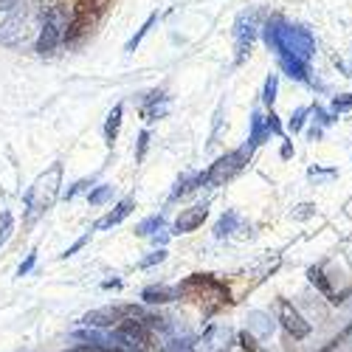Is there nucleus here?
Segmentation results:
<instances>
[{
    "label": "nucleus",
    "instance_id": "obj_35",
    "mask_svg": "<svg viewBox=\"0 0 352 352\" xmlns=\"http://www.w3.org/2000/svg\"><path fill=\"white\" fill-rule=\"evenodd\" d=\"M87 186H91V181H79V184H76L74 189H68V192H65V197L71 200V197H76V195H79L82 189H87Z\"/></svg>",
    "mask_w": 352,
    "mask_h": 352
},
{
    "label": "nucleus",
    "instance_id": "obj_33",
    "mask_svg": "<svg viewBox=\"0 0 352 352\" xmlns=\"http://www.w3.org/2000/svg\"><path fill=\"white\" fill-rule=\"evenodd\" d=\"M34 262H37V254H28V259L23 262V265H20V271H17V276H25L28 271L34 268Z\"/></svg>",
    "mask_w": 352,
    "mask_h": 352
},
{
    "label": "nucleus",
    "instance_id": "obj_31",
    "mask_svg": "<svg viewBox=\"0 0 352 352\" xmlns=\"http://www.w3.org/2000/svg\"><path fill=\"white\" fill-rule=\"evenodd\" d=\"M146 144H150V133H141L138 135V153H135V161H144V153H146Z\"/></svg>",
    "mask_w": 352,
    "mask_h": 352
},
{
    "label": "nucleus",
    "instance_id": "obj_23",
    "mask_svg": "<svg viewBox=\"0 0 352 352\" xmlns=\"http://www.w3.org/2000/svg\"><path fill=\"white\" fill-rule=\"evenodd\" d=\"M276 85H279V79H276V74H271L265 79V94H262V102H265V104H274L276 102Z\"/></svg>",
    "mask_w": 352,
    "mask_h": 352
},
{
    "label": "nucleus",
    "instance_id": "obj_18",
    "mask_svg": "<svg viewBox=\"0 0 352 352\" xmlns=\"http://www.w3.org/2000/svg\"><path fill=\"white\" fill-rule=\"evenodd\" d=\"M161 228H164V217L153 214V217H146V220H141L135 226V234H138V237H153V234H158Z\"/></svg>",
    "mask_w": 352,
    "mask_h": 352
},
{
    "label": "nucleus",
    "instance_id": "obj_27",
    "mask_svg": "<svg viewBox=\"0 0 352 352\" xmlns=\"http://www.w3.org/2000/svg\"><path fill=\"white\" fill-rule=\"evenodd\" d=\"M164 259H166V251L161 248V251L150 254V256H146V259H141V262H138V265H141V268H153V265H158V262H164Z\"/></svg>",
    "mask_w": 352,
    "mask_h": 352
},
{
    "label": "nucleus",
    "instance_id": "obj_6",
    "mask_svg": "<svg viewBox=\"0 0 352 352\" xmlns=\"http://www.w3.org/2000/svg\"><path fill=\"white\" fill-rule=\"evenodd\" d=\"M234 37H237V63L245 60V54L251 51V43L256 37V14L254 12H243L234 23Z\"/></svg>",
    "mask_w": 352,
    "mask_h": 352
},
{
    "label": "nucleus",
    "instance_id": "obj_15",
    "mask_svg": "<svg viewBox=\"0 0 352 352\" xmlns=\"http://www.w3.org/2000/svg\"><path fill=\"white\" fill-rule=\"evenodd\" d=\"M248 330L265 338V336L274 333V318L268 313H262V310H254V313H248Z\"/></svg>",
    "mask_w": 352,
    "mask_h": 352
},
{
    "label": "nucleus",
    "instance_id": "obj_36",
    "mask_svg": "<svg viewBox=\"0 0 352 352\" xmlns=\"http://www.w3.org/2000/svg\"><path fill=\"white\" fill-rule=\"evenodd\" d=\"M85 243H87V237H82V240H76V243H74V245H71V248H68V251L63 254V259H68V256H74V254H76V251H79V248H82Z\"/></svg>",
    "mask_w": 352,
    "mask_h": 352
},
{
    "label": "nucleus",
    "instance_id": "obj_21",
    "mask_svg": "<svg viewBox=\"0 0 352 352\" xmlns=\"http://www.w3.org/2000/svg\"><path fill=\"white\" fill-rule=\"evenodd\" d=\"M110 197H113V186L110 184H102L99 189H94L91 195H87V200H91L94 206H102V203H107Z\"/></svg>",
    "mask_w": 352,
    "mask_h": 352
},
{
    "label": "nucleus",
    "instance_id": "obj_17",
    "mask_svg": "<svg viewBox=\"0 0 352 352\" xmlns=\"http://www.w3.org/2000/svg\"><path fill=\"white\" fill-rule=\"evenodd\" d=\"M122 116H124V107H122V104H116V107L110 110L107 122H104V138H107V144H113V141H116V135H119V127H122Z\"/></svg>",
    "mask_w": 352,
    "mask_h": 352
},
{
    "label": "nucleus",
    "instance_id": "obj_10",
    "mask_svg": "<svg viewBox=\"0 0 352 352\" xmlns=\"http://www.w3.org/2000/svg\"><path fill=\"white\" fill-rule=\"evenodd\" d=\"M166 94H161V91H155V94H150L144 99V104H141V116L146 122H155V119H161V116H166Z\"/></svg>",
    "mask_w": 352,
    "mask_h": 352
},
{
    "label": "nucleus",
    "instance_id": "obj_4",
    "mask_svg": "<svg viewBox=\"0 0 352 352\" xmlns=\"http://www.w3.org/2000/svg\"><path fill=\"white\" fill-rule=\"evenodd\" d=\"M248 158H251V153L245 150V146H243V150H234V153L217 158V161L212 164V169L206 172V184H209V186H223L226 181H231L234 175H240V172L245 169Z\"/></svg>",
    "mask_w": 352,
    "mask_h": 352
},
{
    "label": "nucleus",
    "instance_id": "obj_5",
    "mask_svg": "<svg viewBox=\"0 0 352 352\" xmlns=\"http://www.w3.org/2000/svg\"><path fill=\"white\" fill-rule=\"evenodd\" d=\"M28 40H32V14H9L3 23H0V45L6 48H23Z\"/></svg>",
    "mask_w": 352,
    "mask_h": 352
},
{
    "label": "nucleus",
    "instance_id": "obj_19",
    "mask_svg": "<svg viewBox=\"0 0 352 352\" xmlns=\"http://www.w3.org/2000/svg\"><path fill=\"white\" fill-rule=\"evenodd\" d=\"M240 226V214L237 212H226L223 217H220V223L214 226V237H228V234Z\"/></svg>",
    "mask_w": 352,
    "mask_h": 352
},
{
    "label": "nucleus",
    "instance_id": "obj_34",
    "mask_svg": "<svg viewBox=\"0 0 352 352\" xmlns=\"http://www.w3.org/2000/svg\"><path fill=\"white\" fill-rule=\"evenodd\" d=\"M313 212H316V206H310V203H305V206H299V212H293V217H296V220H307Z\"/></svg>",
    "mask_w": 352,
    "mask_h": 352
},
{
    "label": "nucleus",
    "instance_id": "obj_25",
    "mask_svg": "<svg viewBox=\"0 0 352 352\" xmlns=\"http://www.w3.org/2000/svg\"><path fill=\"white\" fill-rule=\"evenodd\" d=\"M310 282H313V285H318V290H324L327 296H333V293H330V285H327V279H324V274H321L318 268H313V271H310Z\"/></svg>",
    "mask_w": 352,
    "mask_h": 352
},
{
    "label": "nucleus",
    "instance_id": "obj_2",
    "mask_svg": "<svg viewBox=\"0 0 352 352\" xmlns=\"http://www.w3.org/2000/svg\"><path fill=\"white\" fill-rule=\"evenodd\" d=\"M60 178H63V164H54V166L43 175V178H37V184L28 189L25 206H28V217H32V220L54 206L56 195H60Z\"/></svg>",
    "mask_w": 352,
    "mask_h": 352
},
{
    "label": "nucleus",
    "instance_id": "obj_28",
    "mask_svg": "<svg viewBox=\"0 0 352 352\" xmlns=\"http://www.w3.org/2000/svg\"><path fill=\"white\" fill-rule=\"evenodd\" d=\"M164 352H195V346L189 341H169L164 346Z\"/></svg>",
    "mask_w": 352,
    "mask_h": 352
},
{
    "label": "nucleus",
    "instance_id": "obj_24",
    "mask_svg": "<svg viewBox=\"0 0 352 352\" xmlns=\"http://www.w3.org/2000/svg\"><path fill=\"white\" fill-rule=\"evenodd\" d=\"M346 110H352V94L336 96V99H333V113L338 116V113H346Z\"/></svg>",
    "mask_w": 352,
    "mask_h": 352
},
{
    "label": "nucleus",
    "instance_id": "obj_26",
    "mask_svg": "<svg viewBox=\"0 0 352 352\" xmlns=\"http://www.w3.org/2000/svg\"><path fill=\"white\" fill-rule=\"evenodd\" d=\"M9 231H12V214L3 212V217H0V245L9 240Z\"/></svg>",
    "mask_w": 352,
    "mask_h": 352
},
{
    "label": "nucleus",
    "instance_id": "obj_9",
    "mask_svg": "<svg viewBox=\"0 0 352 352\" xmlns=\"http://www.w3.org/2000/svg\"><path fill=\"white\" fill-rule=\"evenodd\" d=\"M124 321V310L122 307H99V310H91L82 316V324L85 327H113Z\"/></svg>",
    "mask_w": 352,
    "mask_h": 352
},
{
    "label": "nucleus",
    "instance_id": "obj_3",
    "mask_svg": "<svg viewBox=\"0 0 352 352\" xmlns=\"http://www.w3.org/2000/svg\"><path fill=\"white\" fill-rule=\"evenodd\" d=\"M65 28H68V17L60 6H54L45 12L43 17V28H40V37H37V51L40 54H51L56 45L65 40Z\"/></svg>",
    "mask_w": 352,
    "mask_h": 352
},
{
    "label": "nucleus",
    "instance_id": "obj_16",
    "mask_svg": "<svg viewBox=\"0 0 352 352\" xmlns=\"http://www.w3.org/2000/svg\"><path fill=\"white\" fill-rule=\"evenodd\" d=\"M206 184V172H197V175H184V178L178 181V186L172 189V200L175 197H181V195H189V192H195L197 186H203Z\"/></svg>",
    "mask_w": 352,
    "mask_h": 352
},
{
    "label": "nucleus",
    "instance_id": "obj_32",
    "mask_svg": "<svg viewBox=\"0 0 352 352\" xmlns=\"http://www.w3.org/2000/svg\"><path fill=\"white\" fill-rule=\"evenodd\" d=\"M68 352H116V346H94V344H85V346H74Z\"/></svg>",
    "mask_w": 352,
    "mask_h": 352
},
{
    "label": "nucleus",
    "instance_id": "obj_29",
    "mask_svg": "<svg viewBox=\"0 0 352 352\" xmlns=\"http://www.w3.org/2000/svg\"><path fill=\"white\" fill-rule=\"evenodd\" d=\"M265 124H268V130H271L274 135H285V130H282V124H279V116H276V113L265 116Z\"/></svg>",
    "mask_w": 352,
    "mask_h": 352
},
{
    "label": "nucleus",
    "instance_id": "obj_14",
    "mask_svg": "<svg viewBox=\"0 0 352 352\" xmlns=\"http://www.w3.org/2000/svg\"><path fill=\"white\" fill-rule=\"evenodd\" d=\"M203 344H206L209 352H223L231 344V330L228 327H212L206 336H203Z\"/></svg>",
    "mask_w": 352,
    "mask_h": 352
},
{
    "label": "nucleus",
    "instance_id": "obj_37",
    "mask_svg": "<svg viewBox=\"0 0 352 352\" xmlns=\"http://www.w3.org/2000/svg\"><path fill=\"white\" fill-rule=\"evenodd\" d=\"M20 6V0H0V12H12Z\"/></svg>",
    "mask_w": 352,
    "mask_h": 352
},
{
    "label": "nucleus",
    "instance_id": "obj_7",
    "mask_svg": "<svg viewBox=\"0 0 352 352\" xmlns=\"http://www.w3.org/2000/svg\"><path fill=\"white\" fill-rule=\"evenodd\" d=\"M279 318H282V327L293 336V338H305V336H310V324L302 318V313L293 307L290 302H279Z\"/></svg>",
    "mask_w": 352,
    "mask_h": 352
},
{
    "label": "nucleus",
    "instance_id": "obj_30",
    "mask_svg": "<svg viewBox=\"0 0 352 352\" xmlns=\"http://www.w3.org/2000/svg\"><path fill=\"white\" fill-rule=\"evenodd\" d=\"M240 344H243V349H248V352H262V349L256 346V341H254L251 333H240Z\"/></svg>",
    "mask_w": 352,
    "mask_h": 352
},
{
    "label": "nucleus",
    "instance_id": "obj_13",
    "mask_svg": "<svg viewBox=\"0 0 352 352\" xmlns=\"http://www.w3.org/2000/svg\"><path fill=\"white\" fill-rule=\"evenodd\" d=\"M178 287H166V285H153V287H144V293H141V299L146 302V305H166V302H172V299H178Z\"/></svg>",
    "mask_w": 352,
    "mask_h": 352
},
{
    "label": "nucleus",
    "instance_id": "obj_1",
    "mask_svg": "<svg viewBox=\"0 0 352 352\" xmlns=\"http://www.w3.org/2000/svg\"><path fill=\"white\" fill-rule=\"evenodd\" d=\"M268 48L276 54V60H296V63H310L316 54V37L305 25H290L282 17H271L262 28Z\"/></svg>",
    "mask_w": 352,
    "mask_h": 352
},
{
    "label": "nucleus",
    "instance_id": "obj_12",
    "mask_svg": "<svg viewBox=\"0 0 352 352\" xmlns=\"http://www.w3.org/2000/svg\"><path fill=\"white\" fill-rule=\"evenodd\" d=\"M133 209H135V200H133V197H124V200H122L119 206H116V209H113L110 214H104V217H102V220L96 223V231H104V228H113V226H119V223H122V220H124V217H127V214H130Z\"/></svg>",
    "mask_w": 352,
    "mask_h": 352
},
{
    "label": "nucleus",
    "instance_id": "obj_38",
    "mask_svg": "<svg viewBox=\"0 0 352 352\" xmlns=\"http://www.w3.org/2000/svg\"><path fill=\"white\" fill-rule=\"evenodd\" d=\"M290 155H293V146L285 141V144H282V158H290Z\"/></svg>",
    "mask_w": 352,
    "mask_h": 352
},
{
    "label": "nucleus",
    "instance_id": "obj_8",
    "mask_svg": "<svg viewBox=\"0 0 352 352\" xmlns=\"http://www.w3.org/2000/svg\"><path fill=\"white\" fill-rule=\"evenodd\" d=\"M206 217H209V206H206V203H197V206H192V209H184L178 214V220H175V226H172V234L197 231L203 223H206Z\"/></svg>",
    "mask_w": 352,
    "mask_h": 352
},
{
    "label": "nucleus",
    "instance_id": "obj_20",
    "mask_svg": "<svg viewBox=\"0 0 352 352\" xmlns=\"http://www.w3.org/2000/svg\"><path fill=\"white\" fill-rule=\"evenodd\" d=\"M155 20H158V14H150V17H146V23H144V25L138 28V34H135V37H133V40L127 43V51H135V48L141 45V40H144L146 34H150V28L155 25Z\"/></svg>",
    "mask_w": 352,
    "mask_h": 352
},
{
    "label": "nucleus",
    "instance_id": "obj_22",
    "mask_svg": "<svg viewBox=\"0 0 352 352\" xmlns=\"http://www.w3.org/2000/svg\"><path fill=\"white\" fill-rule=\"evenodd\" d=\"M307 113H310V107H299L296 113H293V116H290V122H287L290 133H299V130L305 127V119H307Z\"/></svg>",
    "mask_w": 352,
    "mask_h": 352
},
{
    "label": "nucleus",
    "instance_id": "obj_11",
    "mask_svg": "<svg viewBox=\"0 0 352 352\" xmlns=\"http://www.w3.org/2000/svg\"><path fill=\"white\" fill-rule=\"evenodd\" d=\"M268 135H271V130H268V124H265V116H262L259 110H254V113H251V135H248L245 150H248V153H254L256 146H259L262 141H265Z\"/></svg>",
    "mask_w": 352,
    "mask_h": 352
}]
</instances>
